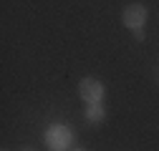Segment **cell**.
Wrapping results in <instances>:
<instances>
[{"instance_id": "7a4b0ae2", "label": "cell", "mask_w": 159, "mask_h": 151, "mask_svg": "<svg viewBox=\"0 0 159 151\" xmlns=\"http://www.w3.org/2000/svg\"><path fill=\"white\" fill-rule=\"evenodd\" d=\"M121 20H124L126 28L139 30V28L144 25V20H147V10H144V5H129V8L124 10V15H121Z\"/></svg>"}, {"instance_id": "5b68a950", "label": "cell", "mask_w": 159, "mask_h": 151, "mask_svg": "<svg viewBox=\"0 0 159 151\" xmlns=\"http://www.w3.org/2000/svg\"><path fill=\"white\" fill-rule=\"evenodd\" d=\"M76 151H81V149H76Z\"/></svg>"}, {"instance_id": "3957f363", "label": "cell", "mask_w": 159, "mask_h": 151, "mask_svg": "<svg viewBox=\"0 0 159 151\" xmlns=\"http://www.w3.org/2000/svg\"><path fill=\"white\" fill-rule=\"evenodd\" d=\"M78 91H81V98H84L86 103H98V101H101V96H104V86L98 83V81H93V78L81 81Z\"/></svg>"}, {"instance_id": "277c9868", "label": "cell", "mask_w": 159, "mask_h": 151, "mask_svg": "<svg viewBox=\"0 0 159 151\" xmlns=\"http://www.w3.org/2000/svg\"><path fill=\"white\" fill-rule=\"evenodd\" d=\"M86 119L91 121V123H98L104 119V108L98 106V103H89V111H86Z\"/></svg>"}, {"instance_id": "6da1fadb", "label": "cell", "mask_w": 159, "mask_h": 151, "mask_svg": "<svg viewBox=\"0 0 159 151\" xmlns=\"http://www.w3.org/2000/svg\"><path fill=\"white\" fill-rule=\"evenodd\" d=\"M46 144L51 151H63L71 144V131L66 126H51L46 131Z\"/></svg>"}]
</instances>
